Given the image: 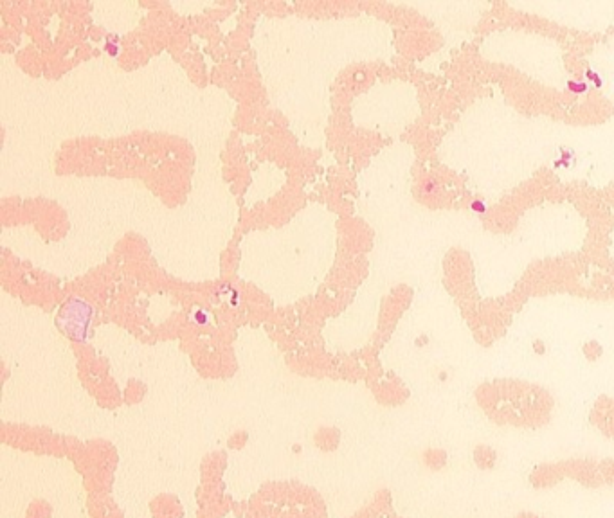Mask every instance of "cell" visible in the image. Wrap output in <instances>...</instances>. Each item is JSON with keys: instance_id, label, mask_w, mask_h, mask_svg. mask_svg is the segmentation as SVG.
I'll return each instance as SVG.
<instances>
[{"instance_id": "4", "label": "cell", "mask_w": 614, "mask_h": 518, "mask_svg": "<svg viewBox=\"0 0 614 518\" xmlns=\"http://www.w3.org/2000/svg\"><path fill=\"white\" fill-rule=\"evenodd\" d=\"M587 78H589V79H593V81H594V85H596V87H602V79H600L598 76L594 74L593 70H587Z\"/></svg>"}, {"instance_id": "3", "label": "cell", "mask_w": 614, "mask_h": 518, "mask_svg": "<svg viewBox=\"0 0 614 518\" xmlns=\"http://www.w3.org/2000/svg\"><path fill=\"white\" fill-rule=\"evenodd\" d=\"M472 211L479 212V214H485V212H486V205H485L483 202H479V200H475V202H472Z\"/></svg>"}, {"instance_id": "2", "label": "cell", "mask_w": 614, "mask_h": 518, "mask_svg": "<svg viewBox=\"0 0 614 518\" xmlns=\"http://www.w3.org/2000/svg\"><path fill=\"white\" fill-rule=\"evenodd\" d=\"M567 89H569V92H573V94H584V92H587V83H585V81H580V79H571L569 83H567Z\"/></svg>"}, {"instance_id": "1", "label": "cell", "mask_w": 614, "mask_h": 518, "mask_svg": "<svg viewBox=\"0 0 614 518\" xmlns=\"http://www.w3.org/2000/svg\"><path fill=\"white\" fill-rule=\"evenodd\" d=\"M92 306L83 299L70 297L63 306L59 308V313L56 317L58 324L63 333L74 340H85L89 333L90 321H92Z\"/></svg>"}]
</instances>
